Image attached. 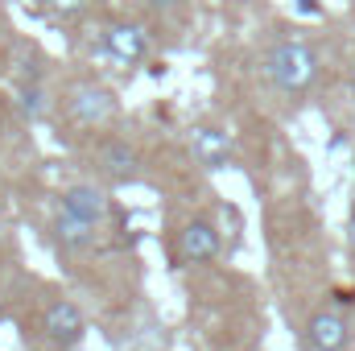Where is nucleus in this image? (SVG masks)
I'll return each mask as SVG.
<instances>
[{"label": "nucleus", "mask_w": 355, "mask_h": 351, "mask_svg": "<svg viewBox=\"0 0 355 351\" xmlns=\"http://www.w3.org/2000/svg\"><path fill=\"white\" fill-rule=\"evenodd\" d=\"M21 112H25L29 120H42V116L50 112V99H46V91L37 87V83H29V87L21 91Z\"/></svg>", "instance_id": "nucleus-11"}, {"label": "nucleus", "mask_w": 355, "mask_h": 351, "mask_svg": "<svg viewBox=\"0 0 355 351\" xmlns=\"http://www.w3.org/2000/svg\"><path fill=\"white\" fill-rule=\"evenodd\" d=\"M352 343V327L339 310H318L306 323V348L310 351H347Z\"/></svg>", "instance_id": "nucleus-5"}, {"label": "nucleus", "mask_w": 355, "mask_h": 351, "mask_svg": "<svg viewBox=\"0 0 355 351\" xmlns=\"http://www.w3.org/2000/svg\"><path fill=\"white\" fill-rule=\"evenodd\" d=\"M190 149H194V162L202 170H223L232 162V137L215 124H198L190 132Z\"/></svg>", "instance_id": "nucleus-7"}, {"label": "nucleus", "mask_w": 355, "mask_h": 351, "mask_svg": "<svg viewBox=\"0 0 355 351\" xmlns=\"http://www.w3.org/2000/svg\"><path fill=\"white\" fill-rule=\"evenodd\" d=\"M91 0H46V8L54 12V17H79V12H87Z\"/></svg>", "instance_id": "nucleus-12"}, {"label": "nucleus", "mask_w": 355, "mask_h": 351, "mask_svg": "<svg viewBox=\"0 0 355 351\" xmlns=\"http://www.w3.org/2000/svg\"><path fill=\"white\" fill-rule=\"evenodd\" d=\"M103 50H107V58H112V62H120V67H137V62L149 54V37H145V29H141V25L116 21V25H107V29H103Z\"/></svg>", "instance_id": "nucleus-4"}, {"label": "nucleus", "mask_w": 355, "mask_h": 351, "mask_svg": "<svg viewBox=\"0 0 355 351\" xmlns=\"http://www.w3.org/2000/svg\"><path fill=\"white\" fill-rule=\"evenodd\" d=\"M265 75L268 83L285 95H306V91L318 83V54L314 46L289 37V42H277L265 54Z\"/></svg>", "instance_id": "nucleus-1"}, {"label": "nucleus", "mask_w": 355, "mask_h": 351, "mask_svg": "<svg viewBox=\"0 0 355 351\" xmlns=\"http://www.w3.org/2000/svg\"><path fill=\"white\" fill-rule=\"evenodd\" d=\"M116 112H120V99L107 87L87 83V87H75L67 95V116H71L75 124H83V128H103V124H112Z\"/></svg>", "instance_id": "nucleus-2"}, {"label": "nucleus", "mask_w": 355, "mask_h": 351, "mask_svg": "<svg viewBox=\"0 0 355 351\" xmlns=\"http://www.w3.org/2000/svg\"><path fill=\"white\" fill-rule=\"evenodd\" d=\"M99 170L107 178H116V182H128V178L137 174V149H132L128 141H107V145H99Z\"/></svg>", "instance_id": "nucleus-9"}, {"label": "nucleus", "mask_w": 355, "mask_h": 351, "mask_svg": "<svg viewBox=\"0 0 355 351\" xmlns=\"http://www.w3.org/2000/svg\"><path fill=\"white\" fill-rule=\"evenodd\" d=\"M178 257L186 264H207L219 257V228L207 219H190L178 232Z\"/></svg>", "instance_id": "nucleus-6"}, {"label": "nucleus", "mask_w": 355, "mask_h": 351, "mask_svg": "<svg viewBox=\"0 0 355 351\" xmlns=\"http://www.w3.org/2000/svg\"><path fill=\"white\" fill-rule=\"evenodd\" d=\"M42 331H46L50 343H58V348H75V343L83 339V331H87V318H83V310H79L75 302L58 298V302L46 306V314H42Z\"/></svg>", "instance_id": "nucleus-3"}, {"label": "nucleus", "mask_w": 355, "mask_h": 351, "mask_svg": "<svg viewBox=\"0 0 355 351\" xmlns=\"http://www.w3.org/2000/svg\"><path fill=\"white\" fill-rule=\"evenodd\" d=\"M347 244L355 248V211H352V223H347Z\"/></svg>", "instance_id": "nucleus-14"}, {"label": "nucleus", "mask_w": 355, "mask_h": 351, "mask_svg": "<svg viewBox=\"0 0 355 351\" xmlns=\"http://www.w3.org/2000/svg\"><path fill=\"white\" fill-rule=\"evenodd\" d=\"M107 194L95 186V182H75V186H67L62 190V211L67 215H75V219H83V223H99L103 215H107Z\"/></svg>", "instance_id": "nucleus-8"}, {"label": "nucleus", "mask_w": 355, "mask_h": 351, "mask_svg": "<svg viewBox=\"0 0 355 351\" xmlns=\"http://www.w3.org/2000/svg\"><path fill=\"white\" fill-rule=\"evenodd\" d=\"M297 8H302V12H318V4H314V0H297Z\"/></svg>", "instance_id": "nucleus-13"}, {"label": "nucleus", "mask_w": 355, "mask_h": 351, "mask_svg": "<svg viewBox=\"0 0 355 351\" xmlns=\"http://www.w3.org/2000/svg\"><path fill=\"white\" fill-rule=\"evenodd\" d=\"M54 240L62 244V248H71V252H79V248H91V240H95V232H91V223L83 219H75V215H58L54 219Z\"/></svg>", "instance_id": "nucleus-10"}, {"label": "nucleus", "mask_w": 355, "mask_h": 351, "mask_svg": "<svg viewBox=\"0 0 355 351\" xmlns=\"http://www.w3.org/2000/svg\"><path fill=\"white\" fill-rule=\"evenodd\" d=\"M352 95H355V62H352Z\"/></svg>", "instance_id": "nucleus-15"}]
</instances>
